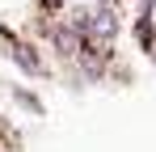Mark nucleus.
Returning <instances> with one entry per match:
<instances>
[{
  "mask_svg": "<svg viewBox=\"0 0 156 152\" xmlns=\"http://www.w3.org/2000/svg\"><path fill=\"white\" fill-rule=\"evenodd\" d=\"M9 55H13V59H17V63H21V68H26V72H42V63H38V59H34V55H30V47H21V42H13V51H9Z\"/></svg>",
  "mask_w": 156,
  "mask_h": 152,
  "instance_id": "1",
  "label": "nucleus"
},
{
  "mask_svg": "<svg viewBox=\"0 0 156 152\" xmlns=\"http://www.w3.org/2000/svg\"><path fill=\"white\" fill-rule=\"evenodd\" d=\"M135 34H139V47H144V51H152V38H156V34H152V21H148V13H144V21L135 25Z\"/></svg>",
  "mask_w": 156,
  "mask_h": 152,
  "instance_id": "2",
  "label": "nucleus"
}]
</instances>
